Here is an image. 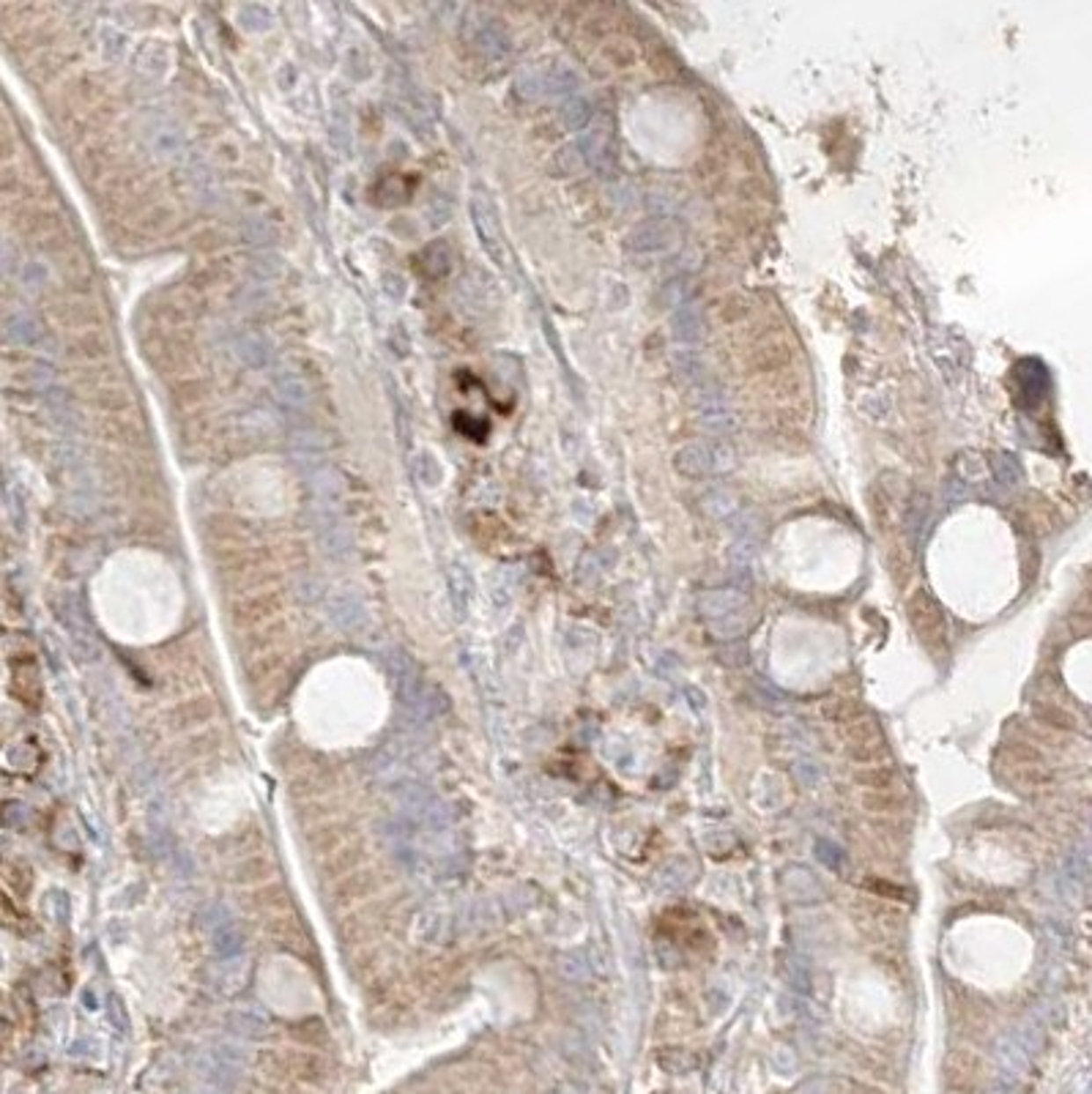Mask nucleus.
<instances>
[{
    "mask_svg": "<svg viewBox=\"0 0 1092 1094\" xmlns=\"http://www.w3.org/2000/svg\"><path fill=\"white\" fill-rule=\"evenodd\" d=\"M737 468V452L726 441H693L674 455V470L685 479H715Z\"/></svg>",
    "mask_w": 1092,
    "mask_h": 1094,
    "instance_id": "f257e3e1",
    "label": "nucleus"
},
{
    "mask_svg": "<svg viewBox=\"0 0 1092 1094\" xmlns=\"http://www.w3.org/2000/svg\"><path fill=\"white\" fill-rule=\"evenodd\" d=\"M468 211H471V225H474V230H477V238H480V246L485 250V255L499 268H509V246H507L502 219H499V208L493 206V201L485 192L477 189L474 194H471Z\"/></svg>",
    "mask_w": 1092,
    "mask_h": 1094,
    "instance_id": "f03ea898",
    "label": "nucleus"
},
{
    "mask_svg": "<svg viewBox=\"0 0 1092 1094\" xmlns=\"http://www.w3.org/2000/svg\"><path fill=\"white\" fill-rule=\"evenodd\" d=\"M906 613L912 621V630L917 632V638L923 640V645L934 654H942L948 645V618L942 605L934 600L928 591H914L906 602Z\"/></svg>",
    "mask_w": 1092,
    "mask_h": 1094,
    "instance_id": "7ed1b4c3",
    "label": "nucleus"
},
{
    "mask_svg": "<svg viewBox=\"0 0 1092 1094\" xmlns=\"http://www.w3.org/2000/svg\"><path fill=\"white\" fill-rule=\"evenodd\" d=\"M559 164L564 172H581V170L608 172L613 164V142H611L608 129L583 132L578 142H573L559 154Z\"/></svg>",
    "mask_w": 1092,
    "mask_h": 1094,
    "instance_id": "20e7f679",
    "label": "nucleus"
},
{
    "mask_svg": "<svg viewBox=\"0 0 1092 1094\" xmlns=\"http://www.w3.org/2000/svg\"><path fill=\"white\" fill-rule=\"evenodd\" d=\"M581 88V77L573 66L567 63H551V66H534L517 77V91L526 98H556L569 96Z\"/></svg>",
    "mask_w": 1092,
    "mask_h": 1094,
    "instance_id": "39448f33",
    "label": "nucleus"
},
{
    "mask_svg": "<svg viewBox=\"0 0 1092 1094\" xmlns=\"http://www.w3.org/2000/svg\"><path fill=\"white\" fill-rule=\"evenodd\" d=\"M693 405L699 413V425L712 435H731L739 430V416L729 400L726 389L715 383H696V394H693Z\"/></svg>",
    "mask_w": 1092,
    "mask_h": 1094,
    "instance_id": "423d86ee",
    "label": "nucleus"
},
{
    "mask_svg": "<svg viewBox=\"0 0 1092 1094\" xmlns=\"http://www.w3.org/2000/svg\"><path fill=\"white\" fill-rule=\"evenodd\" d=\"M840 733H843V744H846L849 758H854L857 763H879L890 755L887 739L879 723L868 714L852 719L849 726H843Z\"/></svg>",
    "mask_w": 1092,
    "mask_h": 1094,
    "instance_id": "0eeeda50",
    "label": "nucleus"
},
{
    "mask_svg": "<svg viewBox=\"0 0 1092 1094\" xmlns=\"http://www.w3.org/2000/svg\"><path fill=\"white\" fill-rule=\"evenodd\" d=\"M677 241H679V228L674 225V222L649 219L630 233L627 246L635 255H663V252L671 250Z\"/></svg>",
    "mask_w": 1092,
    "mask_h": 1094,
    "instance_id": "6e6552de",
    "label": "nucleus"
},
{
    "mask_svg": "<svg viewBox=\"0 0 1092 1094\" xmlns=\"http://www.w3.org/2000/svg\"><path fill=\"white\" fill-rule=\"evenodd\" d=\"M468 36L474 41V47L490 61H499L509 53V33L507 28L493 17H477L471 22Z\"/></svg>",
    "mask_w": 1092,
    "mask_h": 1094,
    "instance_id": "1a4fd4ad",
    "label": "nucleus"
},
{
    "mask_svg": "<svg viewBox=\"0 0 1092 1094\" xmlns=\"http://www.w3.org/2000/svg\"><path fill=\"white\" fill-rule=\"evenodd\" d=\"M1015 391H1019V400L1030 408L1044 403L1049 394V369L1037 359H1024L1015 367Z\"/></svg>",
    "mask_w": 1092,
    "mask_h": 1094,
    "instance_id": "9d476101",
    "label": "nucleus"
},
{
    "mask_svg": "<svg viewBox=\"0 0 1092 1094\" xmlns=\"http://www.w3.org/2000/svg\"><path fill=\"white\" fill-rule=\"evenodd\" d=\"M709 320L699 304H685L671 312V337L679 345H696L707 337Z\"/></svg>",
    "mask_w": 1092,
    "mask_h": 1094,
    "instance_id": "9b49d317",
    "label": "nucleus"
},
{
    "mask_svg": "<svg viewBox=\"0 0 1092 1094\" xmlns=\"http://www.w3.org/2000/svg\"><path fill=\"white\" fill-rule=\"evenodd\" d=\"M983 1076H986V1067H983V1061L975 1054H970V1051L950 1054V1059H948V1081H950L953 1089H958L964 1094H972L983 1083Z\"/></svg>",
    "mask_w": 1092,
    "mask_h": 1094,
    "instance_id": "f8f14e48",
    "label": "nucleus"
},
{
    "mask_svg": "<svg viewBox=\"0 0 1092 1094\" xmlns=\"http://www.w3.org/2000/svg\"><path fill=\"white\" fill-rule=\"evenodd\" d=\"M170 69V47L162 41H148L137 49L135 71L145 80H162Z\"/></svg>",
    "mask_w": 1092,
    "mask_h": 1094,
    "instance_id": "ddd939ff",
    "label": "nucleus"
},
{
    "mask_svg": "<svg viewBox=\"0 0 1092 1094\" xmlns=\"http://www.w3.org/2000/svg\"><path fill=\"white\" fill-rule=\"evenodd\" d=\"M696 293H699V285H696V280L693 277H687V274H677V277H671V280H665L663 285H660V290H657V302H660V307H665V310H679V307H685V304H693V298H696Z\"/></svg>",
    "mask_w": 1092,
    "mask_h": 1094,
    "instance_id": "4468645a",
    "label": "nucleus"
},
{
    "mask_svg": "<svg viewBox=\"0 0 1092 1094\" xmlns=\"http://www.w3.org/2000/svg\"><path fill=\"white\" fill-rule=\"evenodd\" d=\"M953 470H956V482L958 485H966V487H980L983 482L991 479V474H988V457L980 455V452H972V449H966V452H961L956 457Z\"/></svg>",
    "mask_w": 1092,
    "mask_h": 1094,
    "instance_id": "2eb2a0df",
    "label": "nucleus"
},
{
    "mask_svg": "<svg viewBox=\"0 0 1092 1094\" xmlns=\"http://www.w3.org/2000/svg\"><path fill=\"white\" fill-rule=\"evenodd\" d=\"M988 474L1005 490H1013V487L1022 485V465L1008 452H994L988 457Z\"/></svg>",
    "mask_w": 1092,
    "mask_h": 1094,
    "instance_id": "dca6fc26",
    "label": "nucleus"
},
{
    "mask_svg": "<svg viewBox=\"0 0 1092 1094\" xmlns=\"http://www.w3.org/2000/svg\"><path fill=\"white\" fill-rule=\"evenodd\" d=\"M275 391L280 397V403H285L288 408H304L310 403V391L304 386V381L296 376V372H280L275 378Z\"/></svg>",
    "mask_w": 1092,
    "mask_h": 1094,
    "instance_id": "f3484780",
    "label": "nucleus"
},
{
    "mask_svg": "<svg viewBox=\"0 0 1092 1094\" xmlns=\"http://www.w3.org/2000/svg\"><path fill=\"white\" fill-rule=\"evenodd\" d=\"M236 354L246 367H266L271 361V345L260 334L250 332L236 339Z\"/></svg>",
    "mask_w": 1092,
    "mask_h": 1094,
    "instance_id": "a211bd4d",
    "label": "nucleus"
},
{
    "mask_svg": "<svg viewBox=\"0 0 1092 1094\" xmlns=\"http://www.w3.org/2000/svg\"><path fill=\"white\" fill-rule=\"evenodd\" d=\"M151 148L159 154V157H165V159H172V157H179L181 154V148H184V137H181V132L179 129H172L167 120H162V123H157V127L151 129Z\"/></svg>",
    "mask_w": 1092,
    "mask_h": 1094,
    "instance_id": "6ab92c4d",
    "label": "nucleus"
},
{
    "mask_svg": "<svg viewBox=\"0 0 1092 1094\" xmlns=\"http://www.w3.org/2000/svg\"><path fill=\"white\" fill-rule=\"evenodd\" d=\"M589 118H591V107H589V102H583V98H578V96L567 98V102L561 105V110H559V120H561V127H564V129H569V132H581V129H586Z\"/></svg>",
    "mask_w": 1092,
    "mask_h": 1094,
    "instance_id": "aec40b11",
    "label": "nucleus"
},
{
    "mask_svg": "<svg viewBox=\"0 0 1092 1094\" xmlns=\"http://www.w3.org/2000/svg\"><path fill=\"white\" fill-rule=\"evenodd\" d=\"M271 22H275V14H271V9L263 6V4H246V6L238 9V25L250 33L268 31Z\"/></svg>",
    "mask_w": 1092,
    "mask_h": 1094,
    "instance_id": "412c9836",
    "label": "nucleus"
},
{
    "mask_svg": "<svg viewBox=\"0 0 1092 1094\" xmlns=\"http://www.w3.org/2000/svg\"><path fill=\"white\" fill-rule=\"evenodd\" d=\"M332 616L337 618V624L342 627H356L362 621V605L348 594H337L332 600Z\"/></svg>",
    "mask_w": 1092,
    "mask_h": 1094,
    "instance_id": "4be33fe9",
    "label": "nucleus"
},
{
    "mask_svg": "<svg viewBox=\"0 0 1092 1094\" xmlns=\"http://www.w3.org/2000/svg\"><path fill=\"white\" fill-rule=\"evenodd\" d=\"M674 369H677V376H679L682 381L701 383V369H704V361H701V356H699L696 351H690V347H682L679 354H674Z\"/></svg>",
    "mask_w": 1092,
    "mask_h": 1094,
    "instance_id": "5701e85b",
    "label": "nucleus"
},
{
    "mask_svg": "<svg viewBox=\"0 0 1092 1094\" xmlns=\"http://www.w3.org/2000/svg\"><path fill=\"white\" fill-rule=\"evenodd\" d=\"M414 477L425 485V487H436V485H441V479H443V470H441V465H438V460L430 455V452H419L416 457H414Z\"/></svg>",
    "mask_w": 1092,
    "mask_h": 1094,
    "instance_id": "b1692460",
    "label": "nucleus"
},
{
    "mask_svg": "<svg viewBox=\"0 0 1092 1094\" xmlns=\"http://www.w3.org/2000/svg\"><path fill=\"white\" fill-rule=\"evenodd\" d=\"M6 332H9V337H11L14 342H19V345H33V342L41 337V326H39V323H36L31 315H17V317H11V320H9V326H6Z\"/></svg>",
    "mask_w": 1092,
    "mask_h": 1094,
    "instance_id": "393cba45",
    "label": "nucleus"
},
{
    "mask_svg": "<svg viewBox=\"0 0 1092 1094\" xmlns=\"http://www.w3.org/2000/svg\"><path fill=\"white\" fill-rule=\"evenodd\" d=\"M127 44H129L127 33H121L115 28L99 31V47H102V55L107 61H123V55H127Z\"/></svg>",
    "mask_w": 1092,
    "mask_h": 1094,
    "instance_id": "a878e982",
    "label": "nucleus"
},
{
    "mask_svg": "<svg viewBox=\"0 0 1092 1094\" xmlns=\"http://www.w3.org/2000/svg\"><path fill=\"white\" fill-rule=\"evenodd\" d=\"M896 769H890V766H876V769H865V772H860L854 780L860 783V785H865V788H871V791H887L892 783H896Z\"/></svg>",
    "mask_w": 1092,
    "mask_h": 1094,
    "instance_id": "bb28decb",
    "label": "nucleus"
},
{
    "mask_svg": "<svg viewBox=\"0 0 1092 1094\" xmlns=\"http://www.w3.org/2000/svg\"><path fill=\"white\" fill-rule=\"evenodd\" d=\"M244 233H246V238H250L253 244H271L277 238V230L268 225L266 219H260V216H253V219H246V225H244Z\"/></svg>",
    "mask_w": 1092,
    "mask_h": 1094,
    "instance_id": "cd10ccee",
    "label": "nucleus"
},
{
    "mask_svg": "<svg viewBox=\"0 0 1092 1094\" xmlns=\"http://www.w3.org/2000/svg\"><path fill=\"white\" fill-rule=\"evenodd\" d=\"M704 507L715 509L717 514H729L737 509V495L731 490H712L704 495Z\"/></svg>",
    "mask_w": 1092,
    "mask_h": 1094,
    "instance_id": "c85d7f7f",
    "label": "nucleus"
},
{
    "mask_svg": "<svg viewBox=\"0 0 1092 1094\" xmlns=\"http://www.w3.org/2000/svg\"><path fill=\"white\" fill-rule=\"evenodd\" d=\"M862 805H865V810H871V813H890V810H898L901 799L892 797V793H887V791H871V793H865Z\"/></svg>",
    "mask_w": 1092,
    "mask_h": 1094,
    "instance_id": "c756f323",
    "label": "nucleus"
},
{
    "mask_svg": "<svg viewBox=\"0 0 1092 1094\" xmlns=\"http://www.w3.org/2000/svg\"><path fill=\"white\" fill-rule=\"evenodd\" d=\"M1035 714H1037L1040 723H1046L1052 728H1062V731H1071L1074 728V717L1068 711L1057 709V706H1040Z\"/></svg>",
    "mask_w": 1092,
    "mask_h": 1094,
    "instance_id": "7c9ffc66",
    "label": "nucleus"
},
{
    "mask_svg": "<svg viewBox=\"0 0 1092 1094\" xmlns=\"http://www.w3.org/2000/svg\"><path fill=\"white\" fill-rule=\"evenodd\" d=\"M450 583H452L455 602L463 608V605L468 602V594H471V578H468V572H465L463 566H452V572H450Z\"/></svg>",
    "mask_w": 1092,
    "mask_h": 1094,
    "instance_id": "2f4dec72",
    "label": "nucleus"
},
{
    "mask_svg": "<svg viewBox=\"0 0 1092 1094\" xmlns=\"http://www.w3.org/2000/svg\"><path fill=\"white\" fill-rule=\"evenodd\" d=\"M332 140H334V145L340 148V151L348 154L351 151V123L348 120H345V123L332 120Z\"/></svg>",
    "mask_w": 1092,
    "mask_h": 1094,
    "instance_id": "473e14b6",
    "label": "nucleus"
},
{
    "mask_svg": "<svg viewBox=\"0 0 1092 1094\" xmlns=\"http://www.w3.org/2000/svg\"><path fill=\"white\" fill-rule=\"evenodd\" d=\"M255 268L260 271V277H266V280H275L277 274L282 271L280 258H277V260H275V258H258V260H255Z\"/></svg>",
    "mask_w": 1092,
    "mask_h": 1094,
    "instance_id": "72a5a7b5",
    "label": "nucleus"
},
{
    "mask_svg": "<svg viewBox=\"0 0 1092 1094\" xmlns=\"http://www.w3.org/2000/svg\"><path fill=\"white\" fill-rule=\"evenodd\" d=\"M384 290H386V293H392L394 298H400V295H403L400 277H397V274H386V277H384Z\"/></svg>",
    "mask_w": 1092,
    "mask_h": 1094,
    "instance_id": "f704fd0d",
    "label": "nucleus"
}]
</instances>
